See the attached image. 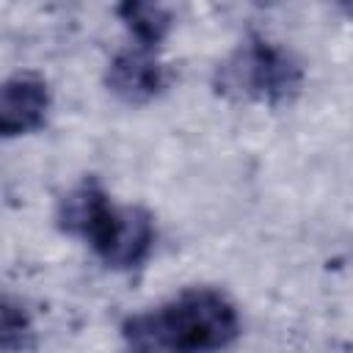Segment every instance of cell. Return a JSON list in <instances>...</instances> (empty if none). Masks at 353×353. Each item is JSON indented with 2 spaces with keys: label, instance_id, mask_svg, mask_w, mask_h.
Returning <instances> with one entry per match:
<instances>
[{
  "label": "cell",
  "instance_id": "obj_1",
  "mask_svg": "<svg viewBox=\"0 0 353 353\" xmlns=\"http://www.w3.org/2000/svg\"><path fill=\"white\" fill-rule=\"evenodd\" d=\"M130 353H221L240 334L234 303L210 287H190L121 328Z\"/></svg>",
  "mask_w": 353,
  "mask_h": 353
},
{
  "label": "cell",
  "instance_id": "obj_2",
  "mask_svg": "<svg viewBox=\"0 0 353 353\" xmlns=\"http://www.w3.org/2000/svg\"><path fill=\"white\" fill-rule=\"evenodd\" d=\"M215 85L229 97L279 102L301 85V69L276 44L251 39L226 63L218 66Z\"/></svg>",
  "mask_w": 353,
  "mask_h": 353
},
{
  "label": "cell",
  "instance_id": "obj_3",
  "mask_svg": "<svg viewBox=\"0 0 353 353\" xmlns=\"http://www.w3.org/2000/svg\"><path fill=\"white\" fill-rule=\"evenodd\" d=\"M154 243V221L143 207H116L113 221L94 248L116 270L138 268Z\"/></svg>",
  "mask_w": 353,
  "mask_h": 353
},
{
  "label": "cell",
  "instance_id": "obj_4",
  "mask_svg": "<svg viewBox=\"0 0 353 353\" xmlns=\"http://www.w3.org/2000/svg\"><path fill=\"white\" fill-rule=\"evenodd\" d=\"M50 108L47 83L39 74H14L0 83V135H25L44 124Z\"/></svg>",
  "mask_w": 353,
  "mask_h": 353
},
{
  "label": "cell",
  "instance_id": "obj_5",
  "mask_svg": "<svg viewBox=\"0 0 353 353\" xmlns=\"http://www.w3.org/2000/svg\"><path fill=\"white\" fill-rule=\"evenodd\" d=\"M113 212L116 207L110 204L102 185L97 179H85L58 201L55 218L63 232L80 234L91 243V248H97L113 221Z\"/></svg>",
  "mask_w": 353,
  "mask_h": 353
},
{
  "label": "cell",
  "instance_id": "obj_6",
  "mask_svg": "<svg viewBox=\"0 0 353 353\" xmlns=\"http://www.w3.org/2000/svg\"><path fill=\"white\" fill-rule=\"evenodd\" d=\"M105 83H108L110 94H116L121 102L141 105L163 91L165 69L146 47L124 50L108 63Z\"/></svg>",
  "mask_w": 353,
  "mask_h": 353
},
{
  "label": "cell",
  "instance_id": "obj_7",
  "mask_svg": "<svg viewBox=\"0 0 353 353\" xmlns=\"http://www.w3.org/2000/svg\"><path fill=\"white\" fill-rule=\"evenodd\" d=\"M119 17L121 22L130 28V33L138 39L141 47L152 50L154 44H160L165 39V33L171 30V11L160 3H121L119 6Z\"/></svg>",
  "mask_w": 353,
  "mask_h": 353
},
{
  "label": "cell",
  "instance_id": "obj_8",
  "mask_svg": "<svg viewBox=\"0 0 353 353\" xmlns=\"http://www.w3.org/2000/svg\"><path fill=\"white\" fill-rule=\"evenodd\" d=\"M30 345H33V323L28 312L8 295H0V353H19Z\"/></svg>",
  "mask_w": 353,
  "mask_h": 353
}]
</instances>
